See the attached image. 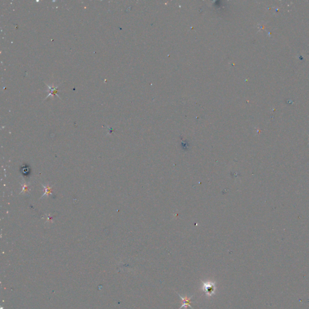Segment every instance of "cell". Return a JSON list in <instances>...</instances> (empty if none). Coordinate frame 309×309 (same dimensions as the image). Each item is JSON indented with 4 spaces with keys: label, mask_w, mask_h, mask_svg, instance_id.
Here are the masks:
<instances>
[{
    "label": "cell",
    "mask_w": 309,
    "mask_h": 309,
    "mask_svg": "<svg viewBox=\"0 0 309 309\" xmlns=\"http://www.w3.org/2000/svg\"><path fill=\"white\" fill-rule=\"evenodd\" d=\"M178 295H179V297L181 298V299H182V301H183V304H182V305L181 306V307L179 308V309H181V308H182L183 307H184V308H185L187 309V308L188 307H190L192 309H193V308L192 307V306H191L190 304H191L192 303H193V301H191V298H192L194 295L192 296L190 298H188L187 297H185L183 298L182 297H181V295H179V293H178Z\"/></svg>",
    "instance_id": "obj_2"
},
{
    "label": "cell",
    "mask_w": 309,
    "mask_h": 309,
    "mask_svg": "<svg viewBox=\"0 0 309 309\" xmlns=\"http://www.w3.org/2000/svg\"><path fill=\"white\" fill-rule=\"evenodd\" d=\"M49 88H50V94L48 95V97L51 94L54 95L55 94H57L58 93V87H49Z\"/></svg>",
    "instance_id": "obj_3"
},
{
    "label": "cell",
    "mask_w": 309,
    "mask_h": 309,
    "mask_svg": "<svg viewBox=\"0 0 309 309\" xmlns=\"http://www.w3.org/2000/svg\"><path fill=\"white\" fill-rule=\"evenodd\" d=\"M202 283V290L208 297H211L214 294L216 290V286L214 282H203Z\"/></svg>",
    "instance_id": "obj_1"
},
{
    "label": "cell",
    "mask_w": 309,
    "mask_h": 309,
    "mask_svg": "<svg viewBox=\"0 0 309 309\" xmlns=\"http://www.w3.org/2000/svg\"><path fill=\"white\" fill-rule=\"evenodd\" d=\"M51 192H52L51 188H50L48 187H46V193L44 194V195L46 194L47 193V194H50V193H51Z\"/></svg>",
    "instance_id": "obj_4"
}]
</instances>
